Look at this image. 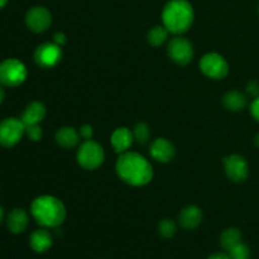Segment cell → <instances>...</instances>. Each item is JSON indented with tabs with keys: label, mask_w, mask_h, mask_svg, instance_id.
<instances>
[{
	"label": "cell",
	"mask_w": 259,
	"mask_h": 259,
	"mask_svg": "<svg viewBox=\"0 0 259 259\" xmlns=\"http://www.w3.org/2000/svg\"><path fill=\"white\" fill-rule=\"evenodd\" d=\"M116 174L121 181L131 186H146L153 179V167L151 162L137 152H125L116 161Z\"/></svg>",
	"instance_id": "obj_1"
},
{
	"label": "cell",
	"mask_w": 259,
	"mask_h": 259,
	"mask_svg": "<svg viewBox=\"0 0 259 259\" xmlns=\"http://www.w3.org/2000/svg\"><path fill=\"white\" fill-rule=\"evenodd\" d=\"M33 218L43 228H58L66 219V207L60 199L42 195L34 199L30 206Z\"/></svg>",
	"instance_id": "obj_2"
},
{
	"label": "cell",
	"mask_w": 259,
	"mask_h": 259,
	"mask_svg": "<svg viewBox=\"0 0 259 259\" xmlns=\"http://www.w3.org/2000/svg\"><path fill=\"white\" fill-rule=\"evenodd\" d=\"M195 13L187 0H169L162 12L163 25L174 34H182L191 28Z\"/></svg>",
	"instance_id": "obj_3"
},
{
	"label": "cell",
	"mask_w": 259,
	"mask_h": 259,
	"mask_svg": "<svg viewBox=\"0 0 259 259\" xmlns=\"http://www.w3.org/2000/svg\"><path fill=\"white\" fill-rule=\"evenodd\" d=\"M105 161V152L98 142L89 139L80 146L77 151V162L82 168L93 171L99 168Z\"/></svg>",
	"instance_id": "obj_4"
},
{
	"label": "cell",
	"mask_w": 259,
	"mask_h": 259,
	"mask_svg": "<svg viewBox=\"0 0 259 259\" xmlns=\"http://www.w3.org/2000/svg\"><path fill=\"white\" fill-rule=\"evenodd\" d=\"M27 67L17 58H8L0 63V83L9 88L22 85L27 78Z\"/></svg>",
	"instance_id": "obj_5"
},
{
	"label": "cell",
	"mask_w": 259,
	"mask_h": 259,
	"mask_svg": "<svg viewBox=\"0 0 259 259\" xmlns=\"http://www.w3.org/2000/svg\"><path fill=\"white\" fill-rule=\"evenodd\" d=\"M25 133V125L22 119L7 118L0 123V146L14 147Z\"/></svg>",
	"instance_id": "obj_6"
},
{
	"label": "cell",
	"mask_w": 259,
	"mask_h": 259,
	"mask_svg": "<svg viewBox=\"0 0 259 259\" xmlns=\"http://www.w3.org/2000/svg\"><path fill=\"white\" fill-rule=\"evenodd\" d=\"M202 73L212 80H222L229 73V65L222 55L217 52L206 53L200 61Z\"/></svg>",
	"instance_id": "obj_7"
},
{
	"label": "cell",
	"mask_w": 259,
	"mask_h": 259,
	"mask_svg": "<svg viewBox=\"0 0 259 259\" xmlns=\"http://www.w3.org/2000/svg\"><path fill=\"white\" fill-rule=\"evenodd\" d=\"M167 53L174 62L186 66L194 58V46L187 38L177 35L169 40L167 46Z\"/></svg>",
	"instance_id": "obj_8"
},
{
	"label": "cell",
	"mask_w": 259,
	"mask_h": 259,
	"mask_svg": "<svg viewBox=\"0 0 259 259\" xmlns=\"http://www.w3.org/2000/svg\"><path fill=\"white\" fill-rule=\"evenodd\" d=\"M62 58L61 46L55 42H46L38 46L34 52V61L43 68H51L57 65Z\"/></svg>",
	"instance_id": "obj_9"
},
{
	"label": "cell",
	"mask_w": 259,
	"mask_h": 259,
	"mask_svg": "<svg viewBox=\"0 0 259 259\" xmlns=\"http://www.w3.org/2000/svg\"><path fill=\"white\" fill-rule=\"evenodd\" d=\"M225 174L232 181L243 182L249 176V164L240 154H230L224 158Z\"/></svg>",
	"instance_id": "obj_10"
},
{
	"label": "cell",
	"mask_w": 259,
	"mask_h": 259,
	"mask_svg": "<svg viewBox=\"0 0 259 259\" xmlns=\"http://www.w3.org/2000/svg\"><path fill=\"white\" fill-rule=\"evenodd\" d=\"M25 24L32 32L43 33L52 24V14L45 7H33L25 15Z\"/></svg>",
	"instance_id": "obj_11"
},
{
	"label": "cell",
	"mask_w": 259,
	"mask_h": 259,
	"mask_svg": "<svg viewBox=\"0 0 259 259\" xmlns=\"http://www.w3.org/2000/svg\"><path fill=\"white\" fill-rule=\"evenodd\" d=\"M149 154L157 162L167 163V162H171L174 159L175 154H176V148L168 139L157 138L152 142Z\"/></svg>",
	"instance_id": "obj_12"
},
{
	"label": "cell",
	"mask_w": 259,
	"mask_h": 259,
	"mask_svg": "<svg viewBox=\"0 0 259 259\" xmlns=\"http://www.w3.org/2000/svg\"><path fill=\"white\" fill-rule=\"evenodd\" d=\"M202 222V211L196 205H189L184 207L179 214V223L184 229L194 230L199 228Z\"/></svg>",
	"instance_id": "obj_13"
},
{
	"label": "cell",
	"mask_w": 259,
	"mask_h": 259,
	"mask_svg": "<svg viewBox=\"0 0 259 259\" xmlns=\"http://www.w3.org/2000/svg\"><path fill=\"white\" fill-rule=\"evenodd\" d=\"M111 146H113L114 151L116 153L121 154L125 153L129 151V148L132 147L134 142V136L133 132L131 129L125 128V126H121V128H116L115 131L111 134Z\"/></svg>",
	"instance_id": "obj_14"
},
{
	"label": "cell",
	"mask_w": 259,
	"mask_h": 259,
	"mask_svg": "<svg viewBox=\"0 0 259 259\" xmlns=\"http://www.w3.org/2000/svg\"><path fill=\"white\" fill-rule=\"evenodd\" d=\"M53 237L47 229H38L32 233L29 238V245L35 253H45L52 247Z\"/></svg>",
	"instance_id": "obj_15"
},
{
	"label": "cell",
	"mask_w": 259,
	"mask_h": 259,
	"mask_svg": "<svg viewBox=\"0 0 259 259\" xmlns=\"http://www.w3.org/2000/svg\"><path fill=\"white\" fill-rule=\"evenodd\" d=\"M46 116V106L39 101H33L25 108L22 115V121L25 126L39 124Z\"/></svg>",
	"instance_id": "obj_16"
},
{
	"label": "cell",
	"mask_w": 259,
	"mask_h": 259,
	"mask_svg": "<svg viewBox=\"0 0 259 259\" xmlns=\"http://www.w3.org/2000/svg\"><path fill=\"white\" fill-rule=\"evenodd\" d=\"M7 224L8 229L13 234H20V233H23L28 228L29 218H28V214L23 209H14L8 215Z\"/></svg>",
	"instance_id": "obj_17"
},
{
	"label": "cell",
	"mask_w": 259,
	"mask_h": 259,
	"mask_svg": "<svg viewBox=\"0 0 259 259\" xmlns=\"http://www.w3.org/2000/svg\"><path fill=\"white\" fill-rule=\"evenodd\" d=\"M80 132L76 131L73 126H62L56 133V142L62 148H73L80 142Z\"/></svg>",
	"instance_id": "obj_18"
},
{
	"label": "cell",
	"mask_w": 259,
	"mask_h": 259,
	"mask_svg": "<svg viewBox=\"0 0 259 259\" xmlns=\"http://www.w3.org/2000/svg\"><path fill=\"white\" fill-rule=\"evenodd\" d=\"M223 104L225 108L230 111H240L247 105V98L240 91L233 90L229 91L223 98Z\"/></svg>",
	"instance_id": "obj_19"
},
{
	"label": "cell",
	"mask_w": 259,
	"mask_h": 259,
	"mask_svg": "<svg viewBox=\"0 0 259 259\" xmlns=\"http://www.w3.org/2000/svg\"><path fill=\"white\" fill-rule=\"evenodd\" d=\"M240 242H243V234L238 228H228L220 235V244L225 250H230Z\"/></svg>",
	"instance_id": "obj_20"
},
{
	"label": "cell",
	"mask_w": 259,
	"mask_h": 259,
	"mask_svg": "<svg viewBox=\"0 0 259 259\" xmlns=\"http://www.w3.org/2000/svg\"><path fill=\"white\" fill-rule=\"evenodd\" d=\"M169 34V30L167 29L164 25H156V27L152 28L148 32V42L149 45L154 46V47H158L162 46L167 40Z\"/></svg>",
	"instance_id": "obj_21"
},
{
	"label": "cell",
	"mask_w": 259,
	"mask_h": 259,
	"mask_svg": "<svg viewBox=\"0 0 259 259\" xmlns=\"http://www.w3.org/2000/svg\"><path fill=\"white\" fill-rule=\"evenodd\" d=\"M158 233L164 239H171L176 235L177 225L174 220L163 219L158 223Z\"/></svg>",
	"instance_id": "obj_22"
},
{
	"label": "cell",
	"mask_w": 259,
	"mask_h": 259,
	"mask_svg": "<svg viewBox=\"0 0 259 259\" xmlns=\"http://www.w3.org/2000/svg\"><path fill=\"white\" fill-rule=\"evenodd\" d=\"M133 136L134 141H137L141 144H146L149 141V136H151V132H149V126L146 123H138L133 129Z\"/></svg>",
	"instance_id": "obj_23"
},
{
	"label": "cell",
	"mask_w": 259,
	"mask_h": 259,
	"mask_svg": "<svg viewBox=\"0 0 259 259\" xmlns=\"http://www.w3.org/2000/svg\"><path fill=\"white\" fill-rule=\"evenodd\" d=\"M228 254L232 259H250V248L245 243L240 242L239 244L228 250Z\"/></svg>",
	"instance_id": "obj_24"
},
{
	"label": "cell",
	"mask_w": 259,
	"mask_h": 259,
	"mask_svg": "<svg viewBox=\"0 0 259 259\" xmlns=\"http://www.w3.org/2000/svg\"><path fill=\"white\" fill-rule=\"evenodd\" d=\"M25 133H27L28 138L33 142L40 141L43 136V131L39 126V124H35V125H29L25 126Z\"/></svg>",
	"instance_id": "obj_25"
},
{
	"label": "cell",
	"mask_w": 259,
	"mask_h": 259,
	"mask_svg": "<svg viewBox=\"0 0 259 259\" xmlns=\"http://www.w3.org/2000/svg\"><path fill=\"white\" fill-rule=\"evenodd\" d=\"M80 136L81 138H83L85 141H89V139H93L94 136V129L93 126L86 124V125H82L80 129Z\"/></svg>",
	"instance_id": "obj_26"
},
{
	"label": "cell",
	"mask_w": 259,
	"mask_h": 259,
	"mask_svg": "<svg viewBox=\"0 0 259 259\" xmlns=\"http://www.w3.org/2000/svg\"><path fill=\"white\" fill-rule=\"evenodd\" d=\"M247 91L249 95H252L253 98H258L259 96V82L258 81L253 80L250 81L247 85Z\"/></svg>",
	"instance_id": "obj_27"
},
{
	"label": "cell",
	"mask_w": 259,
	"mask_h": 259,
	"mask_svg": "<svg viewBox=\"0 0 259 259\" xmlns=\"http://www.w3.org/2000/svg\"><path fill=\"white\" fill-rule=\"evenodd\" d=\"M250 113H252L253 118L259 123V96L254 98V100L252 101V105H250Z\"/></svg>",
	"instance_id": "obj_28"
},
{
	"label": "cell",
	"mask_w": 259,
	"mask_h": 259,
	"mask_svg": "<svg viewBox=\"0 0 259 259\" xmlns=\"http://www.w3.org/2000/svg\"><path fill=\"white\" fill-rule=\"evenodd\" d=\"M53 42L57 43L58 46H61V47H62L63 45H66V43H67V37H66L65 33L57 32L55 34V37H53Z\"/></svg>",
	"instance_id": "obj_29"
},
{
	"label": "cell",
	"mask_w": 259,
	"mask_h": 259,
	"mask_svg": "<svg viewBox=\"0 0 259 259\" xmlns=\"http://www.w3.org/2000/svg\"><path fill=\"white\" fill-rule=\"evenodd\" d=\"M207 259H232V258L229 257V254H228V253L218 252V253H214V254L209 255Z\"/></svg>",
	"instance_id": "obj_30"
},
{
	"label": "cell",
	"mask_w": 259,
	"mask_h": 259,
	"mask_svg": "<svg viewBox=\"0 0 259 259\" xmlns=\"http://www.w3.org/2000/svg\"><path fill=\"white\" fill-rule=\"evenodd\" d=\"M4 99H5V91L3 90V88H0V104L4 101Z\"/></svg>",
	"instance_id": "obj_31"
},
{
	"label": "cell",
	"mask_w": 259,
	"mask_h": 259,
	"mask_svg": "<svg viewBox=\"0 0 259 259\" xmlns=\"http://www.w3.org/2000/svg\"><path fill=\"white\" fill-rule=\"evenodd\" d=\"M3 219H4V209L0 206V223L3 222Z\"/></svg>",
	"instance_id": "obj_32"
},
{
	"label": "cell",
	"mask_w": 259,
	"mask_h": 259,
	"mask_svg": "<svg viewBox=\"0 0 259 259\" xmlns=\"http://www.w3.org/2000/svg\"><path fill=\"white\" fill-rule=\"evenodd\" d=\"M254 144L259 148V133L257 134V136L254 137Z\"/></svg>",
	"instance_id": "obj_33"
},
{
	"label": "cell",
	"mask_w": 259,
	"mask_h": 259,
	"mask_svg": "<svg viewBox=\"0 0 259 259\" xmlns=\"http://www.w3.org/2000/svg\"><path fill=\"white\" fill-rule=\"evenodd\" d=\"M7 3H8V0H0V9L5 7V5H7Z\"/></svg>",
	"instance_id": "obj_34"
},
{
	"label": "cell",
	"mask_w": 259,
	"mask_h": 259,
	"mask_svg": "<svg viewBox=\"0 0 259 259\" xmlns=\"http://www.w3.org/2000/svg\"><path fill=\"white\" fill-rule=\"evenodd\" d=\"M98 259H103V258H98Z\"/></svg>",
	"instance_id": "obj_35"
}]
</instances>
